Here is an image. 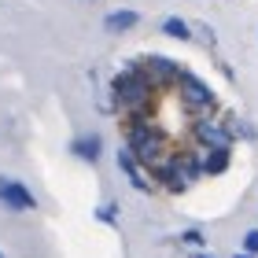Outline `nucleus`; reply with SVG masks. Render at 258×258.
<instances>
[{"label":"nucleus","instance_id":"1","mask_svg":"<svg viewBox=\"0 0 258 258\" xmlns=\"http://www.w3.org/2000/svg\"><path fill=\"white\" fill-rule=\"evenodd\" d=\"M111 92H114V103H118V107H125V111H144L148 100H151V78L144 74V70L129 67V70H122V74L114 78Z\"/></svg>","mask_w":258,"mask_h":258},{"label":"nucleus","instance_id":"2","mask_svg":"<svg viewBox=\"0 0 258 258\" xmlns=\"http://www.w3.org/2000/svg\"><path fill=\"white\" fill-rule=\"evenodd\" d=\"M129 151H133L137 162L155 166V162L162 159V133L155 125H148V122H133L129 125Z\"/></svg>","mask_w":258,"mask_h":258},{"label":"nucleus","instance_id":"3","mask_svg":"<svg viewBox=\"0 0 258 258\" xmlns=\"http://www.w3.org/2000/svg\"><path fill=\"white\" fill-rule=\"evenodd\" d=\"M196 140H199V144H207L210 151H229L232 129L225 122H218V118H199L196 122Z\"/></svg>","mask_w":258,"mask_h":258},{"label":"nucleus","instance_id":"4","mask_svg":"<svg viewBox=\"0 0 258 258\" xmlns=\"http://www.w3.org/2000/svg\"><path fill=\"white\" fill-rule=\"evenodd\" d=\"M181 78V96H184V103H188L192 111H214V92H210L203 81H199L196 74H177Z\"/></svg>","mask_w":258,"mask_h":258},{"label":"nucleus","instance_id":"5","mask_svg":"<svg viewBox=\"0 0 258 258\" xmlns=\"http://www.w3.org/2000/svg\"><path fill=\"white\" fill-rule=\"evenodd\" d=\"M0 203L11 207V210H37L33 192L22 181H11V177H0Z\"/></svg>","mask_w":258,"mask_h":258},{"label":"nucleus","instance_id":"6","mask_svg":"<svg viewBox=\"0 0 258 258\" xmlns=\"http://www.w3.org/2000/svg\"><path fill=\"white\" fill-rule=\"evenodd\" d=\"M118 170L125 173L129 181H133V188H137V192H151V181L144 177V173H140V162L133 159V151H129V148L118 151Z\"/></svg>","mask_w":258,"mask_h":258},{"label":"nucleus","instance_id":"7","mask_svg":"<svg viewBox=\"0 0 258 258\" xmlns=\"http://www.w3.org/2000/svg\"><path fill=\"white\" fill-rule=\"evenodd\" d=\"M137 22H140L137 11H111V15L103 19V26H107L111 33H122V30H133Z\"/></svg>","mask_w":258,"mask_h":258},{"label":"nucleus","instance_id":"8","mask_svg":"<svg viewBox=\"0 0 258 258\" xmlns=\"http://www.w3.org/2000/svg\"><path fill=\"white\" fill-rule=\"evenodd\" d=\"M70 151H74L78 159H85V162H96L100 159V137H78L74 144H70Z\"/></svg>","mask_w":258,"mask_h":258},{"label":"nucleus","instance_id":"9","mask_svg":"<svg viewBox=\"0 0 258 258\" xmlns=\"http://www.w3.org/2000/svg\"><path fill=\"white\" fill-rule=\"evenodd\" d=\"M148 70H151V74H159V78H177L181 74L177 63H170L166 55H148Z\"/></svg>","mask_w":258,"mask_h":258},{"label":"nucleus","instance_id":"10","mask_svg":"<svg viewBox=\"0 0 258 258\" xmlns=\"http://www.w3.org/2000/svg\"><path fill=\"white\" fill-rule=\"evenodd\" d=\"M162 33H170V37H177V41H192V26L181 22V19H166L162 22Z\"/></svg>","mask_w":258,"mask_h":258},{"label":"nucleus","instance_id":"11","mask_svg":"<svg viewBox=\"0 0 258 258\" xmlns=\"http://www.w3.org/2000/svg\"><path fill=\"white\" fill-rule=\"evenodd\" d=\"M225 166H229V151H210L207 162H203V170H207V173H221Z\"/></svg>","mask_w":258,"mask_h":258},{"label":"nucleus","instance_id":"12","mask_svg":"<svg viewBox=\"0 0 258 258\" xmlns=\"http://www.w3.org/2000/svg\"><path fill=\"white\" fill-rule=\"evenodd\" d=\"M96 218L103 221V225H114V221H118V207H114V203H103V207L96 210Z\"/></svg>","mask_w":258,"mask_h":258},{"label":"nucleus","instance_id":"13","mask_svg":"<svg viewBox=\"0 0 258 258\" xmlns=\"http://www.w3.org/2000/svg\"><path fill=\"white\" fill-rule=\"evenodd\" d=\"M243 247H247V254H258V229H251L247 236H243Z\"/></svg>","mask_w":258,"mask_h":258},{"label":"nucleus","instance_id":"14","mask_svg":"<svg viewBox=\"0 0 258 258\" xmlns=\"http://www.w3.org/2000/svg\"><path fill=\"white\" fill-rule=\"evenodd\" d=\"M181 240H184V243H192V247H203V232H196V229H188Z\"/></svg>","mask_w":258,"mask_h":258},{"label":"nucleus","instance_id":"15","mask_svg":"<svg viewBox=\"0 0 258 258\" xmlns=\"http://www.w3.org/2000/svg\"><path fill=\"white\" fill-rule=\"evenodd\" d=\"M192 258H214V254H203V251H192Z\"/></svg>","mask_w":258,"mask_h":258},{"label":"nucleus","instance_id":"16","mask_svg":"<svg viewBox=\"0 0 258 258\" xmlns=\"http://www.w3.org/2000/svg\"><path fill=\"white\" fill-rule=\"evenodd\" d=\"M236 258H254V254H247V251H240V254H236Z\"/></svg>","mask_w":258,"mask_h":258}]
</instances>
